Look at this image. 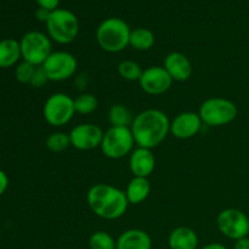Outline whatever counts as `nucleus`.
Returning <instances> with one entry per match:
<instances>
[{
	"label": "nucleus",
	"instance_id": "obj_1",
	"mask_svg": "<svg viewBox=\"0 0 249 249\" xmlns=\"http://www.w3.org/2000/svg\"><path fill=\"white\" fill-rule=\"evenodd\" d=\"M130 130L138 147L152 150L160 145L170 133V121L160 109H145L134 117Z\"/></svg>",
	"mask_w": 249,
	"mask_h": 249
},
{
	"label": "nucleus",
	"instance_id": "obj_2",
	"mask_svg": "<svg viewBox=\"0 0 249 249\" xmlns=\"http://www.w3.org/2000/svg\"><path fill=\"white\" fill-rule=\"evenodd\" d=\"M87 202L97 216L106 220L119 219L129 207L125 192L108 184H96L90 187Z\"/></svg>",
	"mask_w": 249,
	"mask_h": 249
},
{
	"label": "nucleus",
	"instance_id": "obj_3",
	"mask_svg": "<svg viewBox=\"0 0 249 249\" xmlns=\"http://www.w3.org/2000/svg\"><path fill=\"white\" fill-rule=\"evenodd\" d=\"M130 32V27L124 19L119 17H109L97 27L96 41L106 53H121L129 46Z\"/></svg>",
	"mask_w": 249,
	"mask_h": 249
},
{
	"label": "nucleus",
	"instance_id": "obj_4",
	"mask_svg": "<svg viewBox=\"0 0 249 249\" xmlns=\"http://www.w3.org/2000/svg\"><path fill=\"white\" fill-rule=\"evenodd\" d=\"M45 24L49 38L62 45L72 43L79 34L78 17L67 9L58 7L51 11Z\"/></svg>",
	"mask_w": 249,
	"mask_h": 249
},
{
	"label": "nucleus",
	"instance_id": "obj_5",
	"mask_svg": "<svg viewBox=\"0 0 249 249\" xmlns=\"http://www.w3.org/2000/svg\"><path fill=\"white\" fill-rule=\"evenodd\" d=\"M198 114L206 125L223 126L235 121L238 108L235 102L225 97H211L201 105Z\"/></svg>",
	"mask_w": 249,
	"mask_h": 249
},
{
	"label": "nucleus",
	"instance_id": "obj_6",
	"mask_svg": "<svg viewBox=\"0 0 249 249\" xmlns=\"http://www.w3.org/2000/svg\"><path fill=\"white\" fill-rule=\"evenodd\" d=\"M136 145L129 126H111L104 133L101 152L109 160H121L130 155Z\"/></svg>",
	"mask_w": 249,
	"mask_h": 249
},
{
	"label": "nucleus",
	"instance_id": "obj_7",
	"mask_svg": "<svg viewBox=\"0 0 249 249\" xmlns=\"http://www.w3.org/2000/svg\"><path fill=\"white\" fill-rule=\"evenodd\" d=\"M22 58L26 62L39 67L53 53V45L49 36L38 31H32L24 34L19 40Z\"/></svg>",
	"mask_w": 249,
	"mask_h": 249
},
{
	"label": "nucleus",
	"instance_id": "obj_8",
	"mask_svg": "<svg viewBox=\"0 0 249 249\" xmlns=\"http://www.w3.org/2000/svg\"><path fill=\"white\" fill-rule=\"evenodd\" d=\"M74 114V99L65 92H55L50 95L44 104V119L51 126L66 125L72 121Z\"/></svg>",
	"mask_w": 249,
	"mask_h": 249
},
{
	"label": "nucleus",
	"instance_id": "obj_9",
	"mask_svg": "<svg viewBox=\"0 0 249 249\" xmlns=\"http://www.w3.org/2000/svg\"><path fill=\"white\" fill-rule=\"evenodd\" d=\"M216 226L225 237L237 241L249 236V218L236 208L224 209L216 218Z\"/></svg>",
	"mask_w": 249,
	"mask_h": 249
},
{
	"label": "nucleus",
	"instance_id": "obj_10",
	"mask_svg": "<svg viewBox=\"0 0 249 249\" xmlns=\"http://www.w3.org/2000/svg\"><path fill=\"white\" fill-rule=\"evenodd\" d=\"M77 58L74 55L67 51H55L51 53L50 56L46 58L45 62L41 65L43 70L45 71L49 80L51 82H63L77 72Z\"/></svg>",
	"mask_w": 249,
	"mask_h": 249
},
{
	"label": "nucleus",
	"instance_id": "obj_11",
	"mask_svg": "<svg viewBox=\"0 0 249 249\" xmlns=\"http://www.w3.org/2000/svg\"><path fill=\"white\" fill-rule=\"evenodd\" d=\"M105 131L92 123H82L70 131L71 146L79 151H90L101 146Z\"/></svg>",
	"mask_w": 249,
	"mask_h": 249
},
{
	"label": "nucleus",
	"instance_id": "obj_12",
	"mask_svg": "<svg viewBox=\"0 0 249 249\" xmlns=\"http://www.w3.org/2000/svg\"><path fill=\"white\" fill-rule=\"evenodd\" d=\"M173 82L167 71L163 66H152L143 70L139 84L141 89L148 95H162L172 88Z\"/></svg>",
	"mask_w": 249,
	"mask_h": 249
},
{
	"label": "nucleus",
	"instance_id": "obj_13",
	"mask_svg": "<svg viewBox=\"0 0 249 249\" xmlns=\"http://www.w3.org/2000/svg\"><path fill=\"white\" fill-rule=\"evenodd\" d=\"M203 122L198 113L191 111L181 112L170 122V133L180 140H187L201 131Z\"/></svg>",
	"mask_w": 249,
	"mask_h": 249
},
{
	"label": "nucleus",
	"instance_id": "obj_14",
	"mask_svg": "<svg viewBox=\"0 0 249 249\" xmlns=\"http://www.w3.org/2000/svg\"><path fill=\"white\" fill-rule=\"evenodd\" d=\"M163 67L174 82H186L191 78L194 67L191 61L182 53H170L165 56Z\"/></svg>",
	"mask_w": 249,
	"mask_h": 249
},
{
	"label": "nucleus",
	"instance_id": "obj_15",
	"mask_svg": "<svg viewBox=\"0 0 249 249\" xmlns=\"http://www.w3.org/2000/svg\"><path fill=\"white\" fill-rule=\"evenodd\" d=\"M129 168L134 177H150L156 168V158L152 150L143 147L134 148L129 158Z\"/></svg>",
	"mask_w": 249,
	"mask_h": 249
},
{
	"label": "nucleus",
	"instance_id": "obj_16",
	"mask_svg": "<svg viewBox=\"0 0 249 249\" xmlns=\"http://www.w3.org/2000/svg\"><path fill=\"white\" fill-rule=\"evenodd\" d=\"M152 240L146 231L140 229L126 230L117 238L116 249H151Z\"/></svg>",
	"mask_w": 249,
	"mask_h": 249
},
{
	"label": "nucleus",
	"instance_id": "obj_17",
	"mask_svg": "<svg viewBox=\"0 0 249 249\" xmlns=\"http://www.w3.org/2000/svg\"><path fill=\"white\" fill-rule=\"evenodd\" d=\"M168 245L170 249H197L198 236L194 229L179 226L170 232Z\"/></svg>",
	"mask_w": 249,
	"mask_h": 249
},
{
	"label": "nucleus",
	"instance_id": "obj_18",
	"mask_svg": "<svg viewBox=\"0 0 249 249\" xmlns=\"http://www.w3.org/2000/svg\"><path fill=\"white\" fill-rule=\"evenodd\" d=\"M125 196L129 204H140L147 199L151 192V184L148 178L134 177L126 186Z\"/></svg>",
	"mask_w": 249,
	"mask_h": 249
},
{
	"label": "nucleus",
	"instance_id": "obj_19",
	"mask_svg": "<svg viewBox=\"0 0 249 249\" xmlns=\"http://www.w3.org/2000/svg\"><path fill=\"white\" fill-rule=\"evenodd\" d=\"M22 58L19 41L7 38L0 40V68H10Z\"/></svg>",
	"mask_w": 249,
	"mask_h": 249
},
{
	"label": "nucleus",
	"instance_id": "obj_20",
	"mask_svg": "<svg viewBox=\"0 0 249 249\" xmlns=\"http://www.w3.org/2000/svg\"><path fill=\"white\" fill-rule=\"evenodd\" d=\"M156 43V36L151 29L139 27V28L131 29L130 38H129V45L133 46L135 50L147 51L153 48Z\"/></svg>",
	"mask_w": 249,
	"mask_h": 249
},
{
	"label": "nucleus",
	"instance_id": "obj_21",
	"mask_svg": "<svg viewBox=\"0 0 249 249\" xmlns=\"http://www.w3.org/2000/svg\"><path fill=\"white\" fill-rule=\"evenodd\" d=\"M108 121L111 126H129L134 121L131 112L123 105H113L108 111Z\"/></svg>",
	"mask_w": 249,
	"mask_h": 249
},
{
	"label": "nucleus",
	"instance_id": "obj_22",
	"mask_svg": "<svg viewBox=\"0 0 249 249\" xmlns=\"http://www.w3.org/2000/svg\"><path fill=\"white\" fill-rule=\"evenodd\" d=\"M97 106H99V101L96 96L89 92H83L74 99L75 113L84 114V116L91 114L92 112L96 111Z\"/></svg>",
	"mask_w": 249,
	"mask_h": 249
},
{
	"label": "nucleus",
	"instance_id": "obj_23",
	"mask_svg": "<svg viewBox=\"0 0 249 249\" xmlns=\"http://www.w3.org/2000/svg\"><path fill=\"white\" fill-rule=\"evenodd\" d=\"M143 70L138 62L133 60H123L118 65V73L123 79L129 82H136L140 80Z\"/></svg>",
	"mask_w": 249,
	"mask_h": 249
},
{
	"label": "nucleus",
	"instance_id": "obj_24",
	"mask_svg": "<svg viewBox=\"0 0 249 249\" xmlns=\"http://www.w3.org/2000/svg\"><path fill=\"white\" fill-rule=\"evenodd\" d=\"M46 148L53 153H60L67 150L71 146V139L70 134L63 133V131H56L51 135L48 136L46 139Z\"/></svg>",
	"mask_w": 249,
	"mask_h": 249
},
{
	"label": "nucleus",
	"instance_id": "obj_25",
	"mask_svg": "<svg viewBox=\"0 0 249 249\" xmlns=\"http://www.w3.org/2000/svg\"><path fill=\"white\" fill-rule=\"evenodd\" d=\"M90 249H116L117 241L106 231H96L90 236Z\"/></svg>",
	"mask_w": 249,
	"mask_h": 249
},
{
	"label": "nucleus",
	"instance_id": "obj_26",
	"mask_svg": "<svg viewBox=\"0 0 249 249\" xmlns=\"http://www.w3.org/2000/svg\"><path fill=\"white\" fill-rule=\"evenodd\" d=\"M36 68V66L31 65L26 61H22L21 63H18L16 70H15V77H16L17 82L21 83V84H31Z\"/></svg>",
	"mask_w": 249,
	"mask_h": 249
},
{
	"label": "nucleus",
	"instance_id": "obj_27",
	"mask_svg": "<svg viewBox=\"0 0 249 249\" xmlns=\"http://www.w3.org/2000/svg\"><path fill=\"white\" fill-rule=\"evenodd\" d=\"M49 82V78L46 75L45 71L43 70L41 66L36 68V72H34L33 78L31 80V85L34 88H43L46 83Z\"/></svg>",
	"mask_w": 249,
	"mask_h": 249
},
{
	"label": "nucleus",
	"instance_id": "obj_28",
	"mask_svg": "<svg viewBox=\"0 0 249 249\" xmlns=\"http://www.w3.org/2000/svg\"><path fill=\"white\" fill-rule=\"evenodd\" d=\"M36 1L39 7H43L49 11L58 9V4H60V0H36Z\"/></svg>",
	"mask_w": 249,
	"mask_h": 249
},
{
	"label": "nucleus",
	"instance_id": "obj_29",
	"mask_svg": "<svg viewBox=\"0 0 249 249\" xmlns=\"http://www.w3.org/2000/svg\"><path fill=\"white\" fill-rule=\"evenodd\" d=\"M50 14H51V11H49V10L43 9V7H38V9L36 10V14L34 15H36V18L38 19V21L46 23L49 19V17H50Z\"/></svg>",
	"mask_w": 249,
	"mask_h": 249
},
{
	"label": "nucleus",
	"instance_id": "obj_30",
	"mask_svg": "<svg viewBox=\"0 0 249 249\" xmlns=\"http://www.w3.org/2000/svg\"><path fill=\"white\" fill-rule=\"evenodd\" d=\"M7 186H9V178H7L6 173L0 169V197L5 194Z\"/></svg>",
	"mask_w": 249,
	"mask_h": 249
},
{
	"label": "nucleus",
	"instance_id": "obj_31",
	"mask_svg": "<svg viewBox=\"0 0 249 249\" xmlns=\"http://www.w3.org/2000/svg\"><path fill=\"white\" fill-rule=\"evenodd\" d=\"M233 249H249V237L241 238V240L235 241Z\"/></svg>",
	"mask_w": 249,
	"mask_h": 249
},
{
	"label": "nucleus",
	"instance_id": "obj_32",
	"mask_svg": "<svg viewBox=\"0 0 249 249\" xmlns=\"http://www.w3.org/2000/svg\"><path fill=\"white\" fill-rule=\"evenodd\" d=\"M201 249H228L224 245L221 243H209V245L204 246Z\"/></svg>",
	"mask_w": 249,
	"mask_h": 249
}]
</instances>
